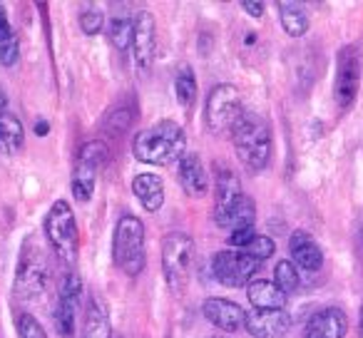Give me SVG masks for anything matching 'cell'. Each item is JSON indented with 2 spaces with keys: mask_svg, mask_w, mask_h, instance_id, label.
I'll list each match as a JSON object with an SVG mask.
<instances>
[{
  "mask_svg": "<svg viewBox=\"0 0 363 338\" xmlns=\"http://www.w3.org/2000/svg\"><path fill=\"white\" fill-rule=\"evenodd\" d=\"M244 197L242 192V182H239L237 172L229 169L227 164H219L217 169V199H214V219L217 224L232 212L239 204V199Z\"/></svg>",
  "mask_w": 363,
  "mask_h": 338,
  "instance_id": "e0dca14e",
  "label": "cell"
},
{
  "mask_svg": "<svg viewBox=\"0 0 363 338\" xmlns=\"http://www.w3.org/2000/svg\"><path fill=\"white\" fill-rule=\"evenodd\" d=\"M259 266H262V261L252 259L249 254L239 252V249H224V252L214 254V259H212L214 278L229 288L249 286V283L254 281V276H257Z\"/></svg>",
  "mask_w": 363,
  "mask_h": 338,
  "instance_id": "9c48e42d",
  "label": "cell"
},
{
  "mask_svg": "<svg viewBox=\"0 0 363 338\" xmlns=\"http://www.w3.org/2000/svg\"><path fill=\"white\" fill-rule=\"evenodd\" d=\"M48 281H50V266L45 252L35 237H28L16 266V296L23 301H35L45 293Z\"/></svg>",
  "mask_w": 363,
  "mask_h": 338,
  "instance_id": "5b68a950",
  "label": "cell"
},
{
  "mask_svg": "<svg viewBox=\"0 0 363 338\" xmlns=\"http://www.w3.org/2000/svg\"><path fill=\"white\" fill-rule=\"evenodd\" d=\"M107 157H110V147L102 140H90L80 147L75 162V172H72V197L77 202H90L92 192H95L97 174L105 167Z\"/></svg>",
  "mask_w": 363,
  "mask_h": 338,
  "instance_id": "ba28073f",
  "label": "cell"
},
{
  "mask_svg": "<svg viewBox=\"0 0 363 338\" xmlns=\"http://www.w3.org/2000/svg\"><path fill=\"white\" fill-rule=\"evenodd\" d=\"M257 237V229H237V232H232L229 234V247H234V249H239V252H242L244 247H247L249 242H252V239Z\"/></svg>",
  "mask_w": 363,
  "mask_h": 338,
  "instance_id": "d6a6232c",
  "label": "cell"
},
{
  "mask_svg": "<svg viewBox=\"0 0 363 338\" xmlns=\"http://www.w3.org/2000/svg\"><path fill=\"white\" fill-rule=\"evenodd\" d=\"M43 229H45V239L55 252V257L62 264L72 266L77 261V254H80V234H77V219L70 202H65V199L52 202L50 212L45 214Z\"/></svg>",
  "mask_w": 363,
  "mask_h": 338,
  "instance_id": "277c9868",
  "label": "cell"
},
{
  "mask_svg": "<svg viewBox=\"0 0 363 338\" xmlns=\"http://www.w3.org/2000/svg\"><path fill=\"white\" fill-rule=\"evenodd\" d=\"M132 194L140 199L145 212L150 214H157L164 207V182H162V177H157L152 172H142L132 179Z\"/></svg>",
  "mask_w": 363,
  "mask_h": 338,
  "instance_id": "44dd1931",
  "label": "cell"
},
{
  "mask_svg": "<svg viewBox=\"0 0 363 338\" xmlns=\"http://www.w3.org/2000/svg\"><path fill=\"white\" fill-rule=\"evenodd\" d=\"M279 21L281 28L289 38H301L308 30V13L301 3H294V0H279Z\"/></svg>",
  "mask_w": 363,
  "mask_h": 338,
  "instance_id": "603a6c76",
  "label": "cell"
},
{
  "mask_svg": "<svg viewBox=\"0 0 363 338\" xmlns=\"http://www.w3.org/2000/svg\"><path fill=\"white\" fill-rule=\"evenodd\" d=\"M6 107H8V97H6V92L0 90V115L6 112Z\"/></svg>",
  "mask_w": 363,
  "mask_h": 338,
  "instance_id": "d590c367",
  "label": "cell"
},
{
  "mask_svg": "<svg viewBox=\"0 0 363 338\" xmlns=\"http://www.w3.org/2000/svg\"><path fill=\"white\" fill-rule=\"evenodd\" d=\"M358 338H363V308H361V318H358Z\"/></svg>",
  "mask_w": 363,
  "mask_h": 338,
  "instance_id": "8d00e7d4",
  "label": "cell"
},
{
  "mask_svg": "<svg viewBox=\"0 0 363 338\" xmlns=\"http://www.w3.org/2000/svg\"><path fill=\"white\" fill-rule=\"evenodd\" d=\"M177 179H179L182 189L189 194V197H204L209 189V177L207 169H204V162L197 152H187L177 162Z\"/></svg>",
  "mask_w": 363,
  "mask_h": 338,
  "instance_id": "2e32d148",
  "label": "cell"
},
{
  "mask_svg": "<svg viewBox=\"0 0 363 338\" xmlns=\"http://www.w3.org/2000/svg\"><path fill=\"white\" fill-rule=\"evenodd\" d=\"M135 117H137V102L132 100V97H125L122 102H117V107H112V110L107 112L102 127H105L107 135L117 137V135H122V132L130 130Z\"/></svg>",
  "mask_w": 363,
  "mask_h": 338,
  "instance_id": "cb8c5ba5",
  "label": "cell"
},
{
  "mask_svg": "<svg viewBox=\"0 0 363 338\" xmlns=\"http://www.w3.org/2000/svg\"><path fill=\"white\" fill-rule=\"evenodd\" d=\"M80 298H82V276L77 271H67L60 278V291H57V306H55V326L62 338H72V333H75Z\"/></svg>",
  "mask_w": 363,
  "mask_h": 338,
  "instance_id": "8fae6325",
  "label": "cell"
},
{
  "mask_svg": "<svg viewBox=\"0 0 363 338\" xmlns=\"http://www.w3.org/2000/svg\"><path fill=\"white\" fill-rule=\"evenodd\" d=\"M132 154L135 159L152 167L177 164L187 154V135L184 127L174 120H160L147 130H140L132 140Z\"/></svg>",
  "mask_w": 363,
  "mask_h": 338,
  "instance_id": "6da1fadb",
  "label": "cell"
},
{
  "mask_svg": "<svg viewBox=\"0 0 363 338\" xmlns=\"http://www.w3.org/2000/svg\"><path fill=\"white\" fill-rule=\"evenodd\" d=\"M107 38L117 52H127L132 47V18H112L107 23Z\"/></svg>",
  "mask_w": 363,
  "mask_h": 338,
  "instance_id": "83f0119b",
  "label": "cell"
},
{
  "mask_svg": "<svg viewBox=\"0 0 363 338\" xmlns=\"http://www.w3.org/2000/svg\"><path fill=\"white\" fill-rule=\"evenodd\" d=\"M358 85H361V62L353 47H343L338 52L336 62V85H333V95L341 110H348L358 95Z\"/></svg>",
  "mask_w": 363,
  "mask_h": 338,
  "instance_id": "7c38bea8",
  "label": "cell"
},
{
  "mask_svg": "<svg viewBox=\"0 0 363 338\" xmlns=\"http://www.w3.org/2000/svg\"><path fill=\"white\" fill-rule=\"evenodd\" d=\"M18 60H21V40L8 21L6 8L0 6V65L13 67Z\"/></svg>",
  "mask_w": 363,
  "mask_h": 338,
  "instance_id": "d4e9b609",
  "label": "cell"
},
{
  "mask_svg": "<svg viewBox=\"0 0 363 338\" xmlns=\"http://www.w3.org/2000/svg\"><path fill=\"white\" fill-rule=\"evenodd\" d=\"M174 95L177 102L182 107H189L197 97V77H194V70L189 65L179 67L174 75Z\"/></svg>",
  "mask_w": 363,
  "mask_h": 338,
  "instance_id": "4316f807",
  "label": "cell"
},
{
  "mask_svg": "<svg viewBox=\"0 0 363 338\" xmlns=\"http://www.w3.org/2000/svg\"><path fill=\"white\" fill-rule=\"evenodd\" d=\"M291 328V316L286 311H247L244 331L252 338H284Z\"/></svg>",
  "mask_w": 363,
  "mask_h": 338,
  "instance_id": "5bb4252c",
  "label": "cell"
},
{
  "mask_svg": "<svg viewBox=\"0 0 363 338\" xmlns=\"http://www.w3.org/2000/svg\"><path fill=\"white\" fill-rule=\"evenodd\" d=\"M117 338H120V336H117Z\"/></svg>",
  "mask_w": 363,
  "mask_h": 338,
  "instance_id": "f35d334b",
  "label": "cell"
},
{
  "mask_svg": "<svg viewBox=\"0 0 363 338\" xmlns=\"http://www.w3.org/2000/svg\"><path fill=\"white\" fill-rule=\"evenodd\" d=\"M157 52V23L150 11H137L132 18V60L135 67L147 75L155 65Z\"/></svg>",
  "mask_w": 363,
  "mask_h": 338,
  "instance_id": "30bf717a",
  "label": "cell"
},
{
  "mask_svg": "<svg viewBox=\"0 0 363 338\" xmlns=\"http://www.w3.org/2000/svg\"><path fill=\"white\" fill-rule=\"evenodd\" d=\"M242 115V95H239L237 87L229 85V82H222V85H214L209 90L207 102H204V125H207V130L212 135L232 130Z\"/></svg>",
  "mask_w": 363,
  "mask_h": 338,
  "instance_id": "52a82bcc",
  "label": "cell"
},
{
  "mask_svg": "<svg viewBox=\"0 0 363 338\" xmlns=\"http://www.w3.org/2000/svg\"><path fill=\"white\" fill-rule=\"evenodd\" d=\"M26 147V127L13 112L0 115V152L6 154H21Z\"/></svg>",
  "mask_w": 363,
  "mask_h": 338,
  "instance_id": "7402d4cb",
  "label": "cell"
},
{
  "mask_svg": "<svg viewBox=\"0 0 363 338\" xmlns=\"http://www.w3.org/2000/svg\"><path fill=\"white\" fill-rule=\"evenodd\" d=\"M247 298L252 303V308H257V311H284L289 296L274 281L254 278L247 286Z\"/></svg>",
  "mask_w": 363,
  "mask_h": 338,
  "instance_id": "ffe728a7",
  "label": "cell"
},
{
  "mask_svg": "<svg viewBox=\"0 0 363 338\" xmlns=\"http://www.w3.org/2000/svg\"><path fill=\"white\" fill-rule=\"evenodd\" d=\"M80 338H112V321H110V306L105 296L92 291L87 296L85 306V321H82Z\"/></svg>",
  "mask_w": 363,
  "mask_h": 338,
  "instance_id": "ac0fdd59",
  "label": "cell"
},
{
  "mask_svg": "<svg viewBox=\"0 0 363 338\" xmlns=\"http://www.w3.org/2000/svg\"><path fill=\"white\" fill-rule=\"evenodd\" d=\"M16 328H18V338H48L43 323L33 313H21L16 318Z\"/></svg>",
  "mask_w": 363,
  "mask_h": 338,
  "instance_id": "4dcf8cb0",
  "label": "cell"
},
{
  "mask_svg": "<svg viewBox=\"0 0 363 338\" xmlns=\"http://www.w3.org/2000/svg\"><path fill=\"white\" fill-rule=\"evenodd\" d=\"M194 261V239L187 232H169L162 242V276L169 291L182 293L187 288Z\"/></svg>",
  "mask_w": 363,
  "mask_h": 338,
  "instance_id": "8992f818",
  "label": "cell"
},
{
  "mask_svg": "<svg viewBox=\"0 0 363 338\" xmlns=\"http://www.w3.org/2000/svg\"><path fill=\"white\" fill-rule=\"evenodd\" d=\"M112 261L127 276H140L147 266V232L145 222L135 214H122L112 234Z\"/></svg>",
  "mask_w": 363,
  "mask_h": 338,
  "instance_id": "3957f363",
  "label": "cell"
},
{
  "mask_svg": "<svg viewBox=\"0 0 363 338\" xmlns=\"http://www.w3.org/2000/svg\"><path fill=\"white\" fill-rule=\"evenodd\" d=\"M48 132H50V125H48L45 120H38L35 122V135L38 137H48Z\"/></svg>",
  "mask_w": 363,
  "mask_h": 338,
  "instance_id": "e575fe53",
  "label": "cell"
},
{
  "mask_svg": "<svg viewBox=\"0 0 363 338\" xmlns=\"http://www.w3.org/2000/svg\"><path fill=\"white\" fill-rule=\"evenodd\" d=\"M242 252L249 254L252 259H257V261H267V259H272L274 252H277V244H274V239L264 237V234H257Z\"/></svg>",
  "mask_w": 363,
  "mask_h": 338,
  "instance_id": "f546056e",
  "label": "cell"
},
{
  "mask_svg": "<svg viewBox=\"0 0 363 338\" xmlns=\"http://www.w3.org/2000/svg\"><path fill=\"white\" fill-rule=\"evenodd\" d=\"M242 11H247L252 18L264 16V3L262 0H242Z\"/></svg>",
  "mask_w": 363,
  "mask_h": 338,
  "instance_id": "836d02e7",
  "label": "cell"
},
{
  "mask_svg": "<svg viewBox=\"0 0 363 338\" xmlns=\"http://www.w3.org/2000/svg\"><path fill=\"white\" fill-rule=\"evenodd\" d=\"M274 283H277V286L281 288L286 296H291L294 291H298V283H301V278H298L296 264L289 261V259L279 261L277 269H274Z\"/></svg>",
  "mask_w": 363,
  "mask_h": 338,
  "instance_id": "f1b7e54d",
  "label": "cell"
},
{
  "mask_svg": "<svg viewBox=\"0 0 363 338\" xmlns=\"http://www.w3.org/2000/svg\"><path fill=\"white\" fill-rule=\"evenodd\" d=\"M105 26V16H102L100 8H87L80 13V28L85 35H97Z\"/></svg>",
  "mask_w": 363,
  "mask_h": 338,
  "instance_id": "1f68e13d",
  "label": "cell"
},
{
  "mask_svg": "<svg viewBox=\"0 0 363 338\" xmlns=\"http://www.w3.org/2000/svg\"><path fill=\"white\" fill-rule=\"evenodd\" d=\"M232 142L242 164L252 172L267 169L272 159V127L257 112H244L232 127Z\"/></svg>",
  "mask_w": 363,
  "mask_h": 338,
  "instance_id": "7a4b0ae2",
  "label": "cell"
},
{
  "mask_svg": "<svg viewBox=\"0 0 363 338\" xmlns=\"http://www.w3.org/2000/svg\"><path fill=\"white\" fill-rule=\"evenodd\" d=\"M348 331V318L341 308L328 306L316 311L303 326V338H343Z\"/></svg>",
  "mask_w": 363,
  "mask_h": 338,
  "instance_id": "9a60e30c",
  "label": "cell"
},
{
  "mask_svg": "<svg viewBox=\"0 0 363 338\" xmlns=\"http://www.w3.org/2000/svg\"><path fill=\"white\" fill-rule=\"evenodd\" d=\"M289 254H291V261L296 264V269L301 271H318L323 266V252L318 247V242L303 229L289 237Z\"/></svg>",
  "mask_w": 363,
  "mask_h": 338,
  "instance_id": "d6986e66",
  "label": "cell"
},
{
  "mask_svg": "<svg viewBox=\"0 0 363 338\" xmlns=\"http://www.w3.org/2000/svg\"><path fill=\"white\" fill-rule=\"evenodd\" d=\"M202 311H204V318H207L214 328H219V331H224V333L242 331L244 323H247V311H244L239 303L229 301V298H222V296L207 298Z\"/></svg>",
  "mask_w": 363,
  "mask_h": 338,
  "instance_id": "4fadbf2b",
  "label": "cell"
},
{
  "mask_svg": "<svg viewBox=\"0 0 363 338\" xmlns=\"http://www.w3.org/2000/svg\"><path fill=\"white\" fill-rule=\"evenodd\" d=\"M212 338H224V336H212Z\"/></svg>",
  "mask_w": 363,
  "mask_h": 338,
  "instance_id": "74e56055",
  "label": "cell"
},
{
  "mask_svg": "<svg viewBox=\"0 0 363 338\" xmlns=\"http://www.w3.org/2000/svg\"><path fill=\"white\" fill-rule=\"evenodd\" d=\"M254 222H257V204H254L252 197L244 194V197L239 199L237 207L219 222V227L227 229V232L232 234V232H237V229H252Z\"/></svg>",
  "mask_w": 363,
  "mask_h": 338,
  "instance_id": "484cf974",
  "label": "cell"
}]
</instances>
